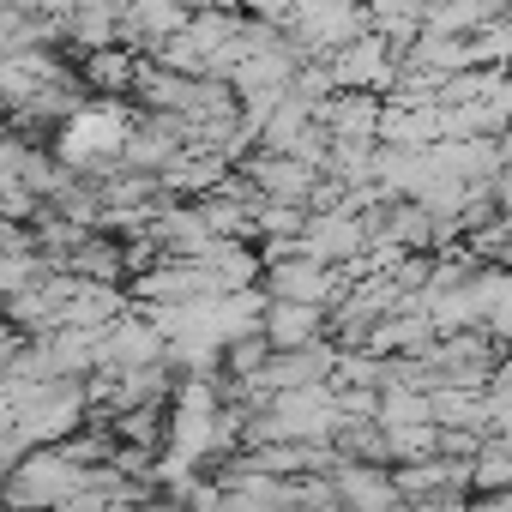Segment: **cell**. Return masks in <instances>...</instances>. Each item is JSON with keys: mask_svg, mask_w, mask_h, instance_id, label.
Listing matches in <instances>:
<instances>
[{"mask_svg": "<svg viewBox=\"0 0 512 512\" xmlns=\"http://www.w3.org/2000/svg\"><path fill=\"white\" fill-rule=\"evenodd\" d=\"M260 332H266L272 350H308L314 332H320V308H308V302H272Z\"/></svg>", "mask_w": 512, "mask_h": 512, "instance_id": "cell-3", "label": "cell"}, {"mask_svg": "<svg viewBox=\"0 0 512 512\" xmlns=\"http://www.w3.org/2000/svg\"><path fill=\"white\" fill-rule=\"evenodd\" d=\"M326 482H332V500L350 506V512H386V506L404 500L392 464H356V458H338V464L326 470Z\"/></svg>", "mask_w": 512, "mask_h": 512, "instance_id": "cell-2", "label": "cell"}, {"mask_svg": "<svg viewBox=\"0 0 512 512\" xmlns=\"http://www.w3.org/2000/svg\"><path fill=\"white\" fill-rule=\"evenodd\" d=\"M133 133L139 127H133V115L121 103H109V97L73 103L61 115V127H55V157H61V169H109L115 157H127Z\"/></svg>", "mask_w": 512, "mask_h": 512, "instance_id": "cell-1", "label": "cell"}]
</instances>
